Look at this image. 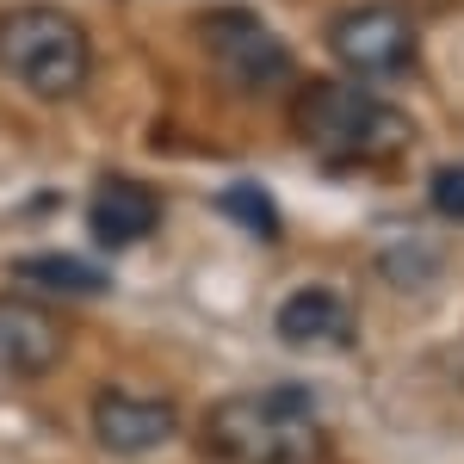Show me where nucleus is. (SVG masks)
Wrapping results in <instances>:
<instances>
[{"mask_svg":"<svg viewBox=\"0 0 464 464\" xmlns=\"http://www.w3.org/2000/svg\"><path fill=\"white\" fill-rule=\"evenodd\" d=\"M0 74L44 106L74 100L93 81V37L63 6H44V0L6 6L0 13Z\"/></svg>","mask_w":464,"mask_h":464,"instance_id":"nucleus-3","label":"nucleus"},{"mask_svg":"<svg viewBox=\"0 0 464 464\" xmlns=\"http://www.w3.org/2000/svg\"><path fill=\"white\" fill-rule=\"evenodd\" d=\"M217 205H223V217H242V223H248L260 242H279V211H273V198H266L260 186L236 179V186H229V192H223Z\"/></svg>","mask_w":464,"mask_h":464,"instance_id":"nucleus-11","label":"nucleus"},{"mask_svg":"<svg viewBox=\"0 0 464 464\" xmlns=\"http://www.w3.org/2000/svg\"><path fill=\"white\" fill-rule=\"evenodd\" d=\"M63 359V322L50 304L25 291H0V372L6 378H44Z\"/></svg>","mask_w":464,"mask_h":464,"instance_id":"nucleus-8","label":"nucleus"},{"mask_svg":"<svg viewBox=\"0 0 464 464\" xmlns=\"http://www.w3.org/2000/svg\"><path fill=\"white\" fill-rule=\"evenodd\" d=\"M198 440H205V459L217 464H316L322 415L304 384H266V391H236L211 402Z\"/></svg>","mask_w":464,"mask_h":464,"instance_id":"nucleus-1","label":"nucleus"},{"mask_svg":"<svg viewBox=\"0 0 464 464\" xmlns=\"http://www.w3.org/2000/svg\"><path fill=\"white\" fill-rule=\"evenodd\" d=\"M428 205L446 223H464V161H452V168H440V174L428 179Z\"/></svg>","mask_w":464,"mask_h":464,"instance_id":"nucleus-12","label":"nucleus"},{"mask_svg":"<svg viewBox=\"0 0 464 464\" xmlns=\"http://www.w3.org/2000/svg\"><path fill=\"white\" fill-rule=\"evenodd\" d=\"M205 50H211L217 74L229 87H242V93H266V87L291 81V69H297L285 37L273 32L260 13H248V6H217V13H205Z\"/></svg>","mask_w":464,"mask_h":464,"instance_id":"nucleus-5","label":"nucleus"},{"mask_svg":"<svg viewBox=\"0 0 464 464\" xmlns=\"http://www.w3.org/2000/svg\"><path fill=\"white\" fill-rule=\"evenodd\" d=\"M179 433V409L168 396H143V391H100L93 396V440L118 452V459H143L161 452Z\"/></svg>","mask_w":464,"mask_h":464,"instance_id":"nucleus-6","label":"nucleus"},{"mask_svg":"<svg viewBox=\"0 0 464 464\" xmlns=\"http://www.w3.org/2000/svg\"><path fill=\"white\" fill-rule=\"evenodd\" d=\"M13 279L37 291H56V297H100L111 291V279L93 266V260H74V254H25L13 260Z\"/></svg>","mask_w":464,"mask_h":464,"instance_id":"nucleus-10","label":"nucleus"},{"mask_svg":"<svg viewBox=\"0 0 464 464\" xmlns=\"http://www.w3.org/2000/svg\"><path fill=\"white\" fill-rule=\"evenodd\" d=\"M273 334L285 341L291 353H347L359 341V310L328 285H304L291 291L273 316Z\"/></svg>","mask_w":464,"mask_h":464,"instance_id":"nucleus-7","label":"nucleus"},{"mask_svg":"<svg viewBox=\"0 0 464 464\" xmlns=\"http://www.w3.org/2000/svg\"><path fill=\"white\" fill-rule=\"evenodd\" d=\"M415 25L402 6H347L328 19V56L353 81H396V74L415 69Z\"/></svg>","mask_w":464,"mask_h":464,"instance_id":"nucleus-4","label":"nucleus"},{"mask_svg":"<svg viewBox=\"0 0 464 464\" xmlns=\"http://www.w3.org/2000/svg\"><path fill=\"white\" fill-rule=\"evenodd\" d=\"M155 223H161V198L149 192L143 179L111 174L87 198V229H93L100 248H137L143 236H155Z\"/></svg>","mask_w":464,"mask_h":464,"instance_id":"nucleus-9","label":"nucleus"},{"mask_svg":"<svg viewBox=\"0 0 464 464\" xmlns=\"http://www.w3.org/2000/svg\"><path fill=\"white\" fill-rule=\"evenodd\" d=\"M291 124H297V137L316 149L322 161H334V168L391 161V155H402L409 137H415L409 111H396L391 100H378V93L359 87V81H310V87H297Z\"/></svg>","mask_w":464,"mask_h":464,"instance_id":"nucleus-2","label":"nucleus"}]
</instances>
